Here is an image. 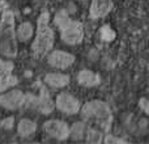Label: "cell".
<instances>
[{
    "label": "cell",
    "mask_w": 149,
    "mask_h": 144,
    "mask_svg": "<svg viewBox=\"0 0 149 144\" xmlns=\"http://www.w3.org/2000/svg\"><path fill=\"white\" fill-rule=\"evenodd\" d=\"M16 84H17V79H16L15 76H12V75L7 73L5 76H3L1 79H0V92L9 87H12V85H16Z\"/></svg>",
    "instance_id": "2e32d148"
},
{
    "label": "cell",
    "mask_w": 149,
    "mask_h": 144,
    "mask_svg": "<svg viewBox=\"0 0 149 144\" xmlns=\"http://www.w3.org/2000/svg\"><path fill=\"white\" fill-rule=\"evenodd\" d=\"M139 106H140V109H141L144 113H147L148 115H149V98H140V101H139Z\"/></svg>",
    "instance_id": "d6986e66"
},
{
    "label": "cell",
    "mask_w": 149,
    "mask_h": 144,
    "mask_svg": "<svg viewBox=\"0 0 149 144\" xmlns=\"http://www.w3.org/2000/svg\"><path fill=\"white\" fill-rule=\"evenodd\" d=\"M13 117H10V118H7V119H4V121H1V123H0V126L3 127V129H10V127L13 126Z\"/></svg>",
    "instance_id": "7402d4cb"
},
{
    "label": "cell",
    "mask_w": 149,
    "mask_h": 144,
    "mask_svg": "<svg viewBox=\"0 0 149 144\" xmlns=\"http://www.w3.org/2000/svg\"><path fill=\"white\" fill-rule=\"evenodd\" d=\"M60 30H62V38L65 43L76 45L82 41L84 30H82V25L79 21H70V22L63 29H60Z\"/></svg>",
    "instance_id": "277c9868"
},
{
    "label": "cell",
    "mask_w": 149,
    "mask_h": 144,
    "mask_svg": "<svg viewBox=\"0 0 149 144\" xmlns=\"http://www.w3.org/2000/svg\"><path fill=\"white\" fill-rule=\"evenodd\" d=\"M70 21L71 20H70V17H68V15H67V12H65V10H60V12H58L56 16H55V24H56L60 29L64 28V26L67 25Z\"/></svg>",
    "instance_id": "e0dca14e"
},
{
    "label": "cell",
    "mask_w": 149,
    "mask_h": 144,
    "mask_svg": "<svg viewBox=\"0 0 149 144\" xmlns=\"http://www.w3.org/2000/svg\"><path fill=\"white\" fill-rule=\"evenodd\" d=\"M45 131L52 138H56L59 140H63L65 138L70 136V129H68L67 123L63 121H47L45 123Z\"/></svg>",
    "instance_id": "5b68a950"
},
{
    "label": "cell",
    "mask_w": 149,
    "mask_h": 144,
    "mask_svg": "<svg viewBox=\"0 0 149 144\" xmlns=\"http://www.w3.org/2000/svg\"><path fill=\"white\" fill-rule=\"evenodd\" d=\"M45 81L49 85H51V87L62 88V87H65L70 82V76L63 73H49L45 77Z\"/></svg>",
    "instance_id": "8fae6325"
},
{
    "label": "cell",
    "mask_w": 149,
    "mask_h": 144,
    "mask_svg": "<svg viewBox=\"0 0 149 144\" xmlns=\"http://www.w3.org/2000/svg\"><path fill=\"white\" fill-rule=\"evenodd\" d=\"M36 131V123L29 119H22V121L18 123V132L22 136H28V135L33 134Z\"/></svg>",
    "instance_id": "7c38bea8"
},
{
    "label": "cell",
    "mask_w": 149,
    "mask_h": 144,
    "mask_svg": "<svg viewBox=\"0 0 149 144\" xmlns=\"http://www.w3.org/2000/svg\"><path fill=\"white\" fill-rule=\"evenodd\" d=\"M25 102V96L20 90H12V92L4 93L0 96V105L5 109H18Z\"/></svg>",
    "instance_id": "52a82bcc"
},
{
    "label": "cell",
    "mask_w": 149,
    "mask_h": 144,
    "mask_svg": "<svg viewBox=\"0 0 149 144\" xmlns=\"http://www.w3.org/2000/svg\"><path fill=\"white\" fill-rule=\"evenodd\" d=\"M105 143L107 144H111V143H126L123 139H120V138H116V136H113V135H107L105 139Z\"/></svg>",
    "instance_id": "44dd1931"
},
{
    "label": "cell",
    "mask_w": 149,
    "mask_h": 144,
    "mask_svg": "<svg viewBox=\"0 0 149 144\" xmlns=\"http://www.w3.org/2000/svg\"><path fill=\"white\" fill-rule=\"evenodd\" d=\"M56 106L59 110L64 111L67 114H76L80 110V102L77 98L73 96L67 94V93H62L58 96L56 98Z\"/></svg>",
    "instance_id": "8992f818"
},
{
    "label": "cell",
    "mask_w": 149,
    "mask_h": 144,
    "mask_svg": "<svg viewBox=\"0 0 149 144\" xmlns=\"http://www.w3.org/2000/svg\"><path fill=\"white\" fill-rule=\"evenodd\" d=\"M86 140L89 143H93V144L101 143V142H102V132H101L100 130H95V129L88 130V132H86Z\"/></svg>",
    "instance_id": "9a60e30c"
},
{
    "label": "cell",
    "mask_w": 149,
    "mask_h": 144,
    "mask_svg": "<svg viewBox=\"0 0 149 144\" xmlns=\"http://www.w3.org/2000/svg\"><path fill=\"white\" fill-rule=\"evenodd\" d=\"M31 34H33V26L29 22H24L22 25H20V28H18V30H17V36H18V38H20V41H26V39H29L31 37Z\"/></svg>",
    "instance_id": "5bb4252c"
},
{
    "label": "cell",
    "mask_w": 149,
    "mask_h": 144,
    "mask_svg": "<svg viewBox=\"0 0 149 144\" xmlns=\"http://www.w3.org/2000/svg\"><path fill=\"white\" fill-rule=\"evenodd\" d=\"M101 37H102L103 41L110 42L115 38V31H114L109 25H105V26H102V29H101Z\"/></svg>",
    "instance_id": "ac0fdd59"
},
{
    "label": "cell",
    "mask_w": 149,
    "mask_h": 144,
    "mask_svg": "<svg viewBox=\"0 0 149 144\" xmlns=\"http://www.w3.org/2000/svg\"><path fill=\"white\" fill-rule=\"evenodd\" d=\"M113 9V0H92L90 17L97 20L107 16Z\"/></svg>",
    "instance_id": "ba28073f"
},
{
    "label": "cell",
    "mask_w": 149,
    "mask_h": 144,
    "mask_svg": "<svg viewBox=\"0 0 149 144\" xmlns=\"http://www.w3.org/2000/svg\"><path fill=\"white\" fill-rule=\"evenodd\" d=\"M74 62V57L64 51H54L49 57V63L52 67L56 68H67L72 66Z\"/></svg>",
    "instance_id": "9c48e42d"
},
{
    "label": "cell",
    "mask_w": 149,
    "mask_h": 144,
    "mask_svg": "<svg viewBox=\"0 0 149 144\" xmlns=\"http://www.w3.org/2000/svg\"><path fill=\"white\" fill-rule=\"evenodd\" d=\"M49 13H42L38 18V36L33 43V52L37 58L47 54L54 43V33L49 28Z\"/></svg>",
    "instance_id": "3957f363"
},
{
    "label": "cell",
    "mask_w": 149,
    "mask_h": 144,
    "mask_svg": "<svg viewBox=\"0 0 149 144\" xmlns=\"http://www.w3.org/2000/svg\"><path fill=\"white\" fill-rule=\"evenodd\" d=\"M15 17L10 10H5L0 24V52L5 57H15L16 55V41L13 34Z\"/></svg>",
    "instance_id": "7a4b0ae2"
},
{
    "label": "cell",
    "mask_w": 149,
    "mask_h": 144,
    "mask_svg": "<svg viewBox=\"0 0 149 144\" xmlns=\"http://www.w3.org/2000/svg\"><path fill=\"white\" fill-rule=\"evenodd\" d=\"M81 115L86 121H93L105 131H107L110 129L111 121H113L110 108L103 101H98V100L85 103L82 106Z\"/></svg>",
    "instance_id": "6da1fadb"
},
{
    "label": "cell",
    "mask_w": 149,
    "mask_h": 144,
    "mask_svg": "<svg viewBox=\"0 0 149 144\" xmlns=\"http://www.w3.org/2000/svg\"><path fill=\"white\" fill-rule=\"evenodd\" d=\"M85 131H86V126L82 122H76V123L72 126V129L70 130V135L72 136V139L74 140H80L82 139Z\"/></svg>",
    "instance_id": "4fadbf2b"
},
{
    "label": "cell",
    "mask_w": 149,
    "mask_h": 144,
    "mask_svg": "<svg viewBox=\"0 0 149 144\" xmlns=\"http://www.w3.org/2000/svg\"><path fill=\"white\" fill-rule=\"evenodd\" d=\"M13 66L10 63H5L3 60H0V73H8L10 70H12Z\"/></svg>",
    "instance_id": "ffe728a7"
},
{
    "label": "cell",
    "mask_w": 149,
    "mask_h": 144,
    "mask_svg": "<svg viewBox=\"0 0 149 144\" xmlns=\"http://www.w3.org/2000/svg\"><path fill=\"white\" fill-rule=\"evenodd\" d=\"M79 82L84 87H94V85L100 84V76L94 72L89 70H82L77 76Z\"/></svg>",
    "instance_id": "30bf717a"
}]
</instances>
